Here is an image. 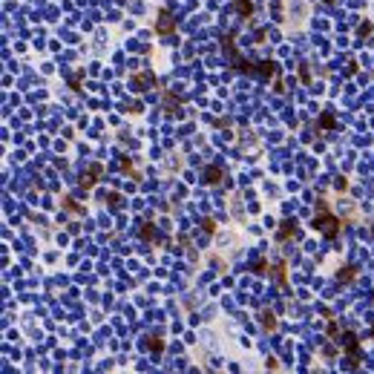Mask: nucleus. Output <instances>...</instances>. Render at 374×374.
Listing matches in <instances>:
<instances>
[{"label":"nucleus","instance_id":"5","mask_svg":"<svg viewBox=\"0 0 374 374\" xmlns=\"http://www.w3.org/2000/svg\"><path fill=\"white\" fill-rule=\"evenodd\" d=\"M288 236H294V239L299 236V227H297V222H294V219H291V222H285V224H282V230H280V239H288Z\"/></svg>","mask_w":374,"mask_h":374},{"label":"nucleus","instance_id":"7","mask_svg":"<svg viewBox=\"0 0 374 374\" xmlns=\"http://www.w3.org/2000/svg\"><path fill=\"white\" fill-rule=\"evenodd\" d=\"M233 6H236V9H239V12H245V15H250V12H253V6H250L248 0H236V3H233Z\"/></svg>","mask_w":374,"mask_h":374},{"label":"nucleus","instance_id":"8","mask_svg":"<svg viewBox=\"0 0 374 374\" xmlns=\"http://www.w3.org/2000/svg\"><path fill=\"white\" fill-rule=\"evenodd\" d=\"M354 277V268H343V274H340V282H351Z\"/></svg>","mask_w":374,"mask_h":374},{"label":"nucleus","instance_id":"3","mask_svg":"<svg viewBox=\"0 0 374 374\" xmlns=\"http://www.w3.org/2000/svg\"><path fill=\"white\" fill-rule=\"evenodd\" d=\"M343 345H345V351H348V363H351V369H354V366H357V337H354V334H345Z\"/></svg>","mask_w":374,"mask_h":374},{"label":"nucleus","instance_id":"4","mask_svg":"<svg viewBox=\"0 0 374 374\" xmlns=\"http://www.w3.org/2000/svg\"><path fill=\"white\" fill-rule=\"evenodd\" d=\"M101 173H104V167H101V164H93V167H90V173H87V176L81 179V185L90 190V187H93L95 182H98V176H101Z\"/></svg>","mask_w":374,"mask_h":374},{"label":"nucleus","instance_id":"9","mask_svg":"<svg viewBox=\"0 0 374 374\" xmlns=\"http://www.w3.org/2000/svg\"><path fill=\"white\" fill-rule=\"evenodd\" d=\"M207 176H210V182H213V185L219 182V170H216V167H210V170H207Z\"/></svg>","mask_w":374,"mask_h":374},{"label":"nucleus","instance_id":"1","mask_svg":"<svg viewBox=\"0 0 374 374\" xmlns=\"http://www.w3.org/2000/svg\"><path fill=\"white\" fill-rule=\"evenodd\" d=\"M319 213H317V219H314V227L322 233V236H328V239H334V236H340V230H343V222L334 216L331 210H328V205L319 199Z\"/></svg>","mask_w":374,"mask_h":374},{"label":"nucleus","instance_id":"6","mask_svg":"<svg viewBox=\"0 0 374 374\" xmlns=\"http://www.w3.org/2000/svg\"><path fill=\"white\" fill-rule=\"evenodd\" d=\"M262 325H265L268 331H274V328H277V319H274V314H271V311L262 314Z\"/></svg>","mask_w":374,"mask_h":374},{"label":"nucleus","instance_id":"2","mask_svg":"<svg viewBox=\"0 0 374 374\" xmlns=\"http://www.w3.org/2000/svg\"><path fill=\"white\" fill-rule=\"evenodd\" d=\"M156 32H158V35H164V37H167V35H173V32H176V18H173V15H170V12H167V9H161V12H158V20H156Z\"/></svg>","mask_w":374,"mask_h":374}]
</instances>
